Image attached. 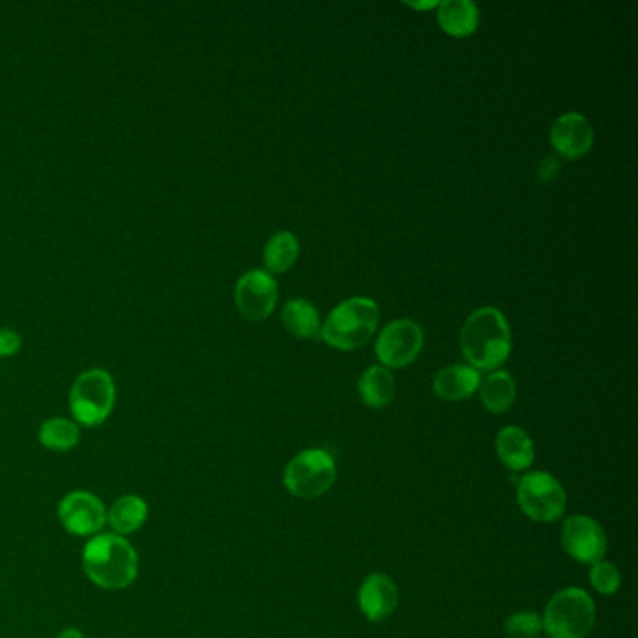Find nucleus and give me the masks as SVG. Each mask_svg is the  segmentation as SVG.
Returning a JSON list of instances; mask_svg holds the SVG:
<instances>
[{"instance_id": "1", "label": "nucleus", "mask_w": 638, "mask_h": 638, "mask_svg": "<svg viewBox=\"0 0 638 638\" xmlns=\"http://www.w3.org/2000/svg\"><path fill=\"white\" fill-rule=\"evenodd\" d=\"M461 351L476 371H495L511 354V328L500 309L480 307L461 330Z\"/></svg>"}, {"instance_id": "28", "label": "nucleus", "mask_w": 638, "mask_h": 638, "mask_svg": "<svg viewBox=\"0 0 638 638\" xmlns=\"http://www.w3.org/2000/svg\"><path fill=\"white\" fill-rule=\"evenodd\" d=\"M406 7H411L412 10H435L438 8V2H406Z\"/></svg>"}, {"instance_id": "24", "label": "nucleus", "mask_w": 638, "mask_h": 638, "mask_svg": "<svg viewBox=\"0 0 638 638\" xmlns=\"http://www.w3.org/2000/svg\"><path fill=\"white\" fill-rule=\"evenodd\" d=\"M543 631V619L535 613H515L506 622V633L511 638H537Z\"/></svg>"}, {"instance_id": "11", "label": "nucleus", "mask_w": 638, "mask_h": 638, "mask_svg": "<svg viewBox=\"0 0 638 638\" xmlns=\"http://www.w3.org/2000/svg\"><path fill=\"white\" fill-rule=\"evenodd\" d=\"M562 545L574 560L580 564H598L609 547L605 530L588 515H574L562 528Z\"/></svg>"}, {"instance_id": "13", "label": "nucleus", "mask_w": 638, "mask_h": 638, "mask_svg": "<svg viewBox=\"0 0 638 638\" xmlns=\"http://www.w3.org/2000/svg\"><path fill=\"white\" fill-rule=\"evenodd\" d=\"M359 611L365 618L378 624L390 618L399 605V592L395 582L385 574H371L365 577L358 593Z\"/></svg>"}, {"instance_id": "12", "label": "nucleus", "mask_w": 638, "mask_h": 638, "mask_svg": "<svg viewBox=\"0 0 638 638\" xmlns=\"http://www.w3.org/2000/svg\"><path fill=\"white\" fill-rule=\"evenodd\" d=\"M595 131L582 113H566L554 120L551 144L556 154L566 160H580L592 151Z\"/></svg>"}, {"instance_id": "16", "label": "nucleus", "mask_w": 638, "mask_h": 638, "mask_svg": "<svg viewBox=\"0 0 638 638\" xmlns=\"http://www.w3.org/2000/svg\"><path fill=\"white\" fill-rule=\"evenodd\" d=\"M438 26L451 38H469L480 26V8L470 0L438 2Z\"/></svg>"}, {"instance_id": "14", "label": "nucleus", "mask_w": 638, "mask_h": 638, "mask_svg": "<svg viewBox=\"0 0 638 638\" xmlns=\"http://www.w3.org/2000/svg\"><path fill=\"white\" fill-rule=\"evenodd\" d=\"M482 385V375L470 365H448L437 373L433 390L438 399L456 403L472 398Z\"/></svg>"}, {"instance_id": "15", "label": "nucleus", "mask_w": 638, "mask_h": 638, "mask_svg": "<svg viewBox=\"0 0 638 638\" xmlns=\"http://www.w3.org/2000/svg\"><path fill=\"white\" fill-rule=\"evenodd\" d=\"M496 456L509 470L522 472L534 463V442L527 430L517 425H508L496 437Z\"/></svg>"}, {"instance_id": "20", "label": "nucleus", "mask_w": 638, "mask_h": 638, "mask_svg": "<svg viewBox=\"0 0 638 638\" xmlns=\"http://www.w3.org/2000/svg\"><path fill=\"white\" fill-rule=\"evenodd\" d=\"M477 391H480V399L485 411L491 414L508 412L517 399V385L508 371H495L487 378H482V385Z\"/></svg>"}, {"instance_id": "22", "label": "nucleus", "mask_w": 638, "mask_h": 638, "mask_svg": "<svg viewBox=\"0 0 638 638\" xmlns=\"http://www.w3.org/2000/svg\"><path fill=\"white\" fill-rule=\"evenodd\" d=\"M39 444L51 451H70L81 438L78 424L66 417H51L39 427Z\"/></svg>"}, {"instance_id": "19", "label": "nucleus", "mask_w": 638, "mask_h": 638, "mask_svg": "<svg viewBox=\"0 0 638 638\" xmlns=\"http://www.w3.org/2000/svg\"><path fill=\"white\" fill-rule=\"evenodd\" d=\"M281 322L291 335L298 339H315L320 335V315L317 307L306 298H293L283 306Z\"/></svg>"}, {"instance_id": "7", "label": "nucleus", "mask_w": 638, "mask_h": 638, "mask_svg": "<svg viewBox=\"0 0 638 638\" xmlns=\"http://www.w3.org/2000/svg\"><path fill=\"white\" fill-rule=\"evenodd\" d=\"M517 501L522 513L535 522H554L566 511V491L547 472H530L517 487Z\"/></svg>"}, {"instance_id": "10", "label": "nucleus", "mask_w": 638, "mask_h": 638, "mask_svg": "<svg viewBox=\"0 0 638 638\" xmlns=\"http://www.w3.org/2000/svg\"><path fill=\"white\" fill-rule=\"evenodd\" d=\"M280 298V287L274 275L264 270H251L241 275L235 288V302L244 319L267 320L274 314Z\"/></svg>"}, {"instance_id": "23", "label": "nucleus", "mask_w": 638, "mask_h": 638, "mask_svg": "<svg viewBox=\"0 0 638 638\" xmlns=\"http://www.w3.org/2000/svg\"><path fill=\"white\" fill-rule=\"evenodd\" d=\"M590 582L595 588V592L603 593V595H614L622 587V575L614 564L601 560L593 564L592 569H590Z\"/></svg>"}, {"instance_id": "6", "label": "nucleus", "mask_w": 638, "mask_h": 638, "mask_svg": "<svg viewBox=\"0 0 638 638\" xmlns=\"http://www.w3.org/2000/svg\"><path fill=\"white\" fill-rule=\"evenodd\" d=\"M335 461L328 451L306 450L287 464L283 483L291 495L311 500L328 493L335 483Z\"/></svg>"}, {"instance_id": "8", "label": "nucleus", "mask_w": 638, "mask_h": 638, "mask_svg": "<svg viewBox=\"0 0 638 638\" xmlns=\"http://www.w3.org/2000/svg\"><path fill=\"white\" fill-rule=\"evenodd\" d=\"M424 348V330L411 319L393 320L378 333L375 354L388 369L414 364Z\"/></svg>"}, {"instance_id": "21", "label": "nucleus", "mask_w": 638, "mask_h": 638, "mask_svg": "<svg viewBox=\"0 0 638 638\" xmlns=\"http://www.w3.org/2000/svg\"><path fill=\"white\" fill-rule=\"evenodd\" d=\"M300 255V241L298 236L291 231H280L264 246L262 259L268 274H285L298 261Z\"/></svg>"}, {"instance_id": "25", "label": "nucleus", "mask_w": 638, "mask_h": 638, "mask_svg": "<svg viewBox=\"0 0 638 638\" xmlns=\"http://www.w3.org/2000/svg\"><path fill=\"white\" fill-rule=\"evenodd\" d=\"M20 348V335L10 328H0V356H13Z\"/></svg>"}, {"instance_id": "5", "label": "nucleus", "mask_w": 638, "mask_h": 638, "mask_svg": "<svg viewBox=\"0 0 638 638\" xmlns=\"http://www.w3.org/2000/svg\"><path fill=\"white\" fill-rule=\"evenodd\" d=\"M117 399L115 382L104 369H91L79 375L70 391V411L78 424L98 427L111 416Z\"/></svg>"}, {"instance_id": "27", "label": "nucleus", "mask_w": 638, "mask_h": 638, "mask_svg": "<svg viewBox=\"0 0 638 638\" xmlns=\"http://www.w3.org/2000/svg\"><path fill=\"white\" fill-rule=\"evenodd\" d=\"M57 638H86L85 633L81 631V629H75V627H68L64 631L59 633V637Z\"/></svg>"}, {"instance_id": "17", "label": "nucleus", "mask_w": 638, "mask_h": 638, "mask_svg": "<svg viewBox=\"0 0 638 638\" xmlns=\"http://www.w3.org/2000/svg\"><path fill=\"white\" fill-rule=\"evenodd\" d=\"M149 519V504L138 495L120 496L107 509V522L117 535L135 534Z\"/></svg>"}, {"instance_id": "4", "label": "nucleus", "mask_w": 638, "mask_h": 638, "mask_svg": "<svg viewBox=\"0 0 638 638\" xmlns=\"http://www.w3.org/2000/svg\"><path fill=\"white\" fill-rule=\"evenodd\" d=\"M595 603L580 588L554 593L543 614V629L551 638H587L595 626Z\"/></svg>"}, {"instance_id": "18", "label": "nucleus", "mask_w": 638, "mask_h": 638, "mask_svg": "<svg viewBox=\"0 0 638 638\" xmlns=\"http://www.w3.org/2000/svg\"><path fill=\"white\" fill-rule=\"evenodd\" d=\"M358 391L369 409H386L395 398V378L385 365H371L362 373Z\"/></svg>"}, {"instance_id": "26", "label": "nucleus", "mask_w": 638, "mask_h": 638, "mask_svg": "<svg viewBox=\"0 0 638 638\" xmlns=\"http://www.w3.org/2000/svg\"><path fill=\"white\" fill-rule=\"evenodd\" d=\"M560 173V162L556 157H543L537 167V176L541 178V182H551L556 178V175Z\"/></svg>"}, {"instance_id": "3", "label": "nucleus", "mask_w": 638, "mask_h": 638, "mask_svg": "<svg viewBox=\"0 0 638 638\" xmlns=\"http://www.w3.org/2000/svg\"><path fill=\"white\" fill-rule=\"evenodd\" d=\"M380 309L367 296H354L333 307L320 326L319 338L335 351H356L377 332Z\"/></svg>"}, {"instance_id": "2", "label": "nucleus", "mask_w": 638, "mask_h": 638, "mask_svg": "<svg viewBox=\"0 0 638 638\" xmlns=\"http://www.w3.org/2000/svg\"><path fill=\"white\" fill-rule=\"evenodd\" d=\"M81 562L88 580L104 590H125L138 579V551L122 535H92L83 548Z\"/></svg>"}, {"instance_id": "9", "label": "nucleus", "mask_w": 638, "mask_h": 638, "mask_svg": "<svg viewBox=\"0 0 638 638\" xmlns=\"http://www.w3.org/2000/svg\"><path fill=\"white\" fill-rule=\"evenodd\" d=\"M59 521L68 534L92 537L107 524V509L98 496L88 491H73L60 500Z\"/></svg>"}]
</instances>
